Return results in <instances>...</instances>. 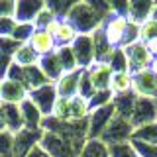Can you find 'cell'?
<instances>
[{
	"label": "cell",
	"mask_w": 157,
	"mask_h": 157,
	"mask_svg": "<svg viewBox=\"0 0 157 157\" xmlns=\"http://www.w3.org/2000/svg\"><path fill=\"white\" fill-rule=\"evenodd\" d=\"M65 20H69V22L75 26V29L78 32V36H81V33L96 32V29L100 28L104 16H102L94 6H90L86 0H81L78 4H75V6L69 10V14L65 16Z\"/></svg>",
	"instance_id": "obj_1"
},
{
	"label": "cell",
	"mask_w": 157,
	"mask_h": 157,
	"mask_svg": "<svg viewBox=\"0 0 157 157\" xmlns=\"http://www.w3.org/2000/svg\"><path fill=\"white\" fill-rule=\"evenodd\" d=\"M6 78H12V81L24 85L28 88V92H32V90H36V88H39V86H43V85L49 82L37 65H33V67H20V65H16V63L10 65L8 73H6Z\"/></svg>",
	"instance_id": "obj_2"
},
{
	"label": "cell",
	"mask_w": 157,
	"mask_h": 157,
	"mask_svg": "<svg viewBox=\"0 0 157 157\" xmlns=\"http://www.w3.org/2000/svg\"><path fill=\"white\" fill-rule=\"evenodd\" d=\"M132 134H134V126L128 118H122L114 114V118L110 120V124L106 126V130L102 132L100 141L110 147V145H118V144H128L132 140Z\"/></svg>",
	"instance_id": "obj_3"
},
{
	"label": "cell",
	"mask_w": 157,
	"mask_h": 157,
	"mask_svg": "<svg viewBox=\"0 0 157 157\" xmlns=\"http://www.w3.org/2000/svg\"><path fill=\"white\" fill-rule=\"evenodd\" d=\"M39 147H41L49 157H81V151H78L75 145L69 144L65 137L53 134V132H43Z\"/></svg>",
	"instance_id": "obj_4"
},
{
	"label": "cell",
	"mask_w": 157,
	"mask_h": 157,
	"mask_svg": "<svg viewBox=\"0 0 157 157\" xmlns=\"http://www.w3.org/2000/svg\"><path fill=\"white\" fill-rule=\"evenodd\" d=\"M128 26H130V20L124 16H116V14H108V16L102 20L100 29L106 36L108 43L112 47H122L124 45V37L128 32Z\"/></svg>",
	"instance_id": "obj_5"
},
{
	"label": "cell",
	"mask_w": 157,
	"mask_h": 157,
	"mask_svg": "<svg viewBox=\"0 0 157 157\" xmlns=\"http://www.w3.org/2000/svg\"><path fill=\"white\" fill-rule=\"evenodd\" d=\"M126 51V57H128V69H130L132 75L136 73H141V71H149L151 63H153V55L147 51L145 43L144 41H136L128 47H122Z\"/></svg>",
	"instance_id": "obj_6"
},
{
	"label": "cell",
	"mask_w": 157,
	"mask_h": 157,
	"mask_svg": "<svg viewBox=\"0 0 157 157\" xmlns=\"http://www.w3.org/2000/svg\"><path fill=\"white\" fill-rule=\"evenodd\" d=\"M130 122L134 128L157 122V98H136Z\"/></svg>",
	"instance_id": "obj_7"
},
{
	"label": "cell",
	"mask_w": 157,
	"mask_h": 157,
	"mask_svg": "<svg viewBox=\"0 0 157 157\" xmlns=\"http://www.w3.org/2000/svg\"><path fill=\"white\" fill-rule=\"evenodd\" d=\"M41 137L43 130H28V128L14 134V157H28L39 145Z\"/></svg>",
	"instance_id": "obj_8"
},
{
	"label": "cell",
	"mask_w": 157,
	"mask_h": 157,
	"mask_svg": "<svg viewBox=\"0 0 157 157\" xmlns=\"http://www.w3.org/2000/svg\"><path fill=\"white\" fill-rule=\"evenodd\" d=\"M28 96L32 98V102L39 108V112L43 114V118L53 114V106H55V102L59 98L57 96V88H55V85H51V82H47V85L32 90Z\"/></svg>",
	"instance_id": "obj_9"
},
{
	"label": "cell",
	"mask_w": 157,
	"mask_h": 157,
	"mask_svg": "<svg viewBox=\"0 0 157 157\" xmlns=\"http://www.w3.org/2000/svg\"><path fill=\"white\" fill-rule=\"evenodd\" d=\"M132 92L136 98H157V77L151 71L132 75Z\"/></svg>",
	"instance_id": "obj_10"
},
{
	"label": "cell",
	"mask_w": 157,
	"mask_h": 157,
	"mask_svg": "<svg viewBox=\"0 0 157 157\" xmlns=\"http://www.w3.org/2000/svg\"><path fill=\"white\" fill-rule=\"evenodd\" d=\"M114 114H116V110L112 104L98 108V110H92L90 116H88V140H100L102 132L106 130V126L110 124Z\"/></svg>",
	"instance_id": "obj_11"
},
{
	"label": "cell",
	"mask_w": 157,
	"mask_h": 157,
	"mask_svg": "<svg viewBox=\"0 0 157 157\" xmlns=\"http://www.w3.org/2000/svg\"><path fill=\"white\" fill-rule=\"evenodd\" d=\"M71 49L81 69H88L90 65H94V43H92L90 33H81L71 45Z\"/></svg>",
	"instance_id": "obj_12"
},
{
	"label": "cell",
	"mask_w": 157,
	"mask_h": 157,
	"mask_svg": "<svg viewBox=\"0 0 157 157\" xmlns=\"http://www.w3.org/2000/svg\"><path fill=\"white\" fill-rule=\"evenodd\" d=\"M85 71L90 78L94 90H110V81H112V75H114L110 63H94Z\"/></svg>",
	"instance_id": "obj_13"
},
{
	"label": "cell",
	"mask_w": 157,
	"mask_h": 157,
	"mask_svg": "<svg viewBox=\"0 0 157 157\" xmlns=\"http://www.w3.org/2000/svg\"><path fill=\"white\" fill-rule=\"evenodd\" d=\"M28 88L12 78H2V86H0V102L4 104H22L28 98Z\"/></svg>",
	"instance_id": "obj_14"
},
{
	"label": "cell",
	"mask_w": 157,
	"mask_h": 157,
	"mask_svg": "<svg viewBox=\"0 0 157 157\" xmlns=\"http://www.w3.org/2000/svg\"><path fill=\"white\" fill-rule=\"evenodd\" d=\"M45 8L43 0H16V14L14 20L18 24H33V20Z\"/></svg>",
	"instance_id": "obj_15"
},
{
	"label": "cell",
	"mask_w": 157,
	"mask_h": 157,
	"mask_svg": "<svg viewBox=\"0 0 157 157\" xmlns=\"http://www.w3.org/2000/svg\"><path fill=\"white\" fill-rule=\"evenodd\" d=\"M85 69H78V71H73V73H65L59 81L55 82V88H57V96L61 98H75L78 94V81H81V75Z\"/></svg>",
	"instance_id": "obj_16"
},
{
	"label": "cell",
	"mask_w": 157,
	"mask_h": 157,
	"mask_svg": "<svg viewBox=\"0 0 157 157\" xmlns=\"http://www.w3.org/2000/svg\"><path fill=\"white\" fill-rule=\"evenodd\" d=\"M28 43H29V47H32L39 57H45V55H49V53L57 51V41L49 36L45 29H36Z\"/></svg>",
	"instance_id": "obj_17"
},
{
	"label": "cell",
	"mask_w": 157,
	"mask_h": 157,
	"mask_svg": "<svg viewBox=\"0 0 157 157\" xmlns=\"http://www.w3.org/2000/svg\"><path fill=\"white\" fill-rule=\"evenodd\" d=\"M155 4H157V0H130V14H128V20H130L132 24L141 26L145 20L151 18Z\"/></svg>",
	"instance_id": "obj_18"
},
{
	"label": "cell",
	"mask_w": 157,
	"mask_h": 157,
	"mask_svg": "<svg viewBox=\"0 0 157 157\" xmlns=\"http://www.w3.org/2000/svg\"><path fill=\"white\" fill-rule=\"evenodd\" d=\"M37 67L41 69V73L45 75V78L51 82V85H55L59 78L65 75V71H63V65H61V61H59L57 53H49V55H45V57H39Z\"/></svg>",
	"instance_id": "obj_19"
},
{
	"label": "cell",
	"mask_w": 157,
	"mask_h": 157,
	"mask_svg": "<svg viewBox=\"0 0 157 157\" xmlns=\"http://www.w3.org/2000/svg\"><path fill=\"white\" fill-rule=\"evenodd\" d=\"M20 110H22L24 128H28V130H41L43 114L39 112V108L32 102V98H29V96L22 102V104H20Z\"/></svg>",
	"instance_id": "obj_20"
},
{
	"label": "cell",
	"mask_w": 157,
	"mask_h": 157,
	"mask_svg": "<svg viewBox=\"0 0 157 157\" xmlns=\"http://www.w3.org/2000/svg\"><path fill=\"white\" fill-rule=\"evenodd\" d=\"M90 36H92V43H94V63H108L116 47H112L110 43H108V39H106L104 33H102L100 28H98L96 32H92Z\"/></svg>",
	"instance_id": "obj_21"
},
{
	"label": "cell",
	"mask_w": 157,
	"mask_h": 157,
	"mask_svg": "<svg viewBox=\"0 0 157 157\" xmlns=\"http://www.w3.org/2000/svg\"><path fill=\"white\" fill-rule=\"evenodd\" d=\"M2 110H4V122H6V130L12 134L24 130V120H22V110L20 104H4L2 102Z\"/></svg>",
	"instance_id": "obj_22"
},
{
	"label": "cell",
	"mask_w": 157,
	"mask_h": 157,
	"mask_svg": "<svg viewBox=\"0 0 157 157\" xmlns=\"http://www.w3.org/2000/svg\"><path fill=\"white\" fill-rule=\"evenodd\" d=\"M12 63H16L20 67H33L39 63V55L29 47V43H22L12 55Z\"/></svg>",
	"instance_id": "obj_23"
},
{
	"label": "cell",
	"mask_w": 157,
	"mask_h": 157,
	"mask_svg": "<svg viewBox=\"0 0 157 157\" xmlns=\"http://www.w3.org/2000/svg\"><path fill=\"white\" fill-rule=\"evenodd\" d=\"M134 104H136V94L134 92H128V94H118L112 100V106H114L116 114L122 118H132V112H134Z\"/></svg>",
	"instance_id": "obj_24"
},
{
	"label": "cell",
	"mask_w": 157,
	"mask_h": 157,
	"mask_svg": "<svg viewBox=\"0 0 157 157\" xmlns=\"http://www.w3.org/2000/svg\"><path fill=\"white\" fill-rule=\"evenodd\" d=\"M78 37V32L75 29L69 20L63 18L61 20V28H59L57 36H55V41H57V47H71L75 43V39Z\"/></svg>",
	"instance_id": "obj_25"
},
{
	"label": "cell",
	"mask_w": 157,
	"mask_h": 157,
	"mask_svg": "<svg viewBox=\"0 0 157 157\" xmlns=\"http://www.w3.org/2000/svg\"><path fill=\"white\" fill-rule=\"evenodd\" d=\"M110 92L114 96L132 92V73H114L110 81Z\"/></svg>",
	"instance_id": "obj_26"
},
{
	"label": "cell",
	"mask_w": 157,
	"mask_h": 157,
	"mask_svg": "<svg viewBox=\"0 0 157 157\" xmlns=\"http://www.w3.org/2000/svg\"><path fill=\"white\" fill-rule=\"evenodd\" d=\"M132 140H137V141H145V144L157 145V122H153V124H145V126H140V128H134Z\"/></svg>",
	"instance_id": "obj_27"
},
{
	"label": "cell",
	"mask_w": 157,
	"mask_h": 157,
	"mask_svg": "<svg viewBox=\"0 0 157 157\" xmlns=\"http://www.w3.org/2000/svg\"><path fill=\"white\" fill-rule=\"evenodd\" d=\"M71 120H86L90 116V106H88V100L82 96H75L71 98Z\"/></svg>",
	"instance_id": "obj_28"
},
{
	"label": "cell",
	"mask_w": 157,
	"mask_h": 157,
	"mask_svg": "<svg viewBox=\"0 0 157 157\" xmlns=\"http://www.w3.org/2000/svg\"><path fill=\"white\" fill-rule=\"evenodd\" d=\"M81 157H110V149L100 140H88L86 145L82 147Z\"/></svg>",
	"instance_id": "obj_29"
},
{
	"label": "cell",
	"mask_w": 157,
	"mask_h": 157,
	"mask_svg": "<svg viewBox=\"0 0 157 157\" xmlns=\"http://www.w3.org/2000/svg\"><path fill=\"white\" fill-rule=\"evenodd\" d=\"M55 53H57V57H59V61H61L63 71L65 73H73V71H78V69H81L71 47H57Z\"/></svg>",
	"instance_id": "obj_30"
},
{
	"label": "cell",
	"mask_w": 157,
	"mask_h": 157,
	"mask_svg": "<svg viewBox=\"0 0 157 157\" xmlns=\"http://www.w3.org/2000/svg\"><path fill=\"white\" fill-rule=\"evenodd\" d=\"M43 2H45V6L51 10L57 18L63 20L69 14V10L75 6V4H78L81 0H43Z\"/></svg>",
	"instance_id": "obj_31"
},
{
	"label": "cell",
	"mask_w": 157,
	"mask_h": 157,
	"mask_svg": "<svg viewBox=\"0 0 157 157\" xmlns=\"http://www.w3.org/2000/svg\"><path fill=\"white\" fill-rule=\"evenodd\" d=\"M110 67L114 73H130V69H128V57H126V51L122 47H116L114 53H112L110 57Z\"/></svg>",
	"instance_id": "obj_32"
},
{
	"label": "cell",
	"mask_w": 157,
	"mask_h": 157,
	"mask_svg": "<svg viewBox=\"0 0 157 157\" xmlns=\"http://www.w3.org/2000/svg\"><path fill=\"white\" fill-rule=\"evenodd\" d=\"M112 100H114V94H112L110 90H96L92 98L88 100V106H90V112L92 110H98V108H104L108 104H112Z\"/></svg>",
	"instance_id": "obj_33"
},
{
	"label": "cell",
	"mask_w": 157,
	"mask_h": 157,
	"mask_svg": "<svg viewBox=\"0 0 157 157\" xmlns=\"http://www.w3.org/2000/svg\"><path fill=\"white\" fill-rule=\"evenodd\" d=\"M53 118H57V120L61 122H67L71 120V102H69V98H57L55 106H53Z\"/></svg>",
	"instance_id": "obj_34"
},
{
	"label": "cell",
	"mask_w": 157,
	"mask_h": 157,
	"mask_svg": "<svg viewBox=\"0 0 157 157\" xmlns=\"http://www.w3.org/2000/svg\"><path fill=\"white\" fill-rule=\"evenodd\" d=\"M33 32H36L33 24H18L16 29H14V33H12V39L22 45V43H28L29 41V37L33 36Z\"/></svg>",
	"instance_id": "obj_35"
},
{
	"label": "cell",
	"mask_w": 157,
	"mask_h": 157,
	"mask_svg": "<svg viewBox=\"0 0 157 157\" xmlns=\"http://www.w3.org/2000/svg\"><path fill=\"white\" fill-rule=\"evenodd\" d=\"M149 39H157V20L149 18L140 26V41H149Z\"/></svg>",
	"instance_id": "obj_36"
},
{
	"label": "cell",
	"mask_w": 157,
	"mask_h": 157,
	"mask_svg": "<svg viewBox=\"0 0 157 157\" xmlns=\"http://www.w3.org/2000/svg\"><path fill=\"white\" fill-rule=\"evenodd\" d=\"M0 157H14V134L0 132Z\"/></svg>",
	"instance_id": "obj_37"
},
{
	"label": "cell",
	"mask_w": 157,
	"mask_h": 157,
	"mask_svg": "<svg viewBox=\"0 0 157 157\" xmlns=\"http://www.w3.org/2000/svg\"><path fill=\"white\" fill-rule=\"evenodd\" d=\"M130 145L134 147V151L140 157H157V145L145 144V141H137V140H130Z\"/></svg>",
	"instance_id": "obj_38"
},
{
	"label": "cell",
	"mask_w": 157,
	"mask_h": 157,
	"mask_svg": "<svg viewBox=\"0 0 157 157\" xmlns=\"http://www.w3.org/2000/svg\"><path fill=\"white\" fill-rule=\"evenodd\" d=\"M55 18H57V16H55V14H53L47 6H45V8H43L41 12H39L37 16H36V20H33V28H36V29H45V28H47V26H49V24H51Z\"/></svg>",
	"instance_id": "obj_39"
},
{
	"label": "cell",
	"mask_w": 157,
	"mask_h": 157,
	"mask_svg": "<svg viewBox=\"0 0 157 157\" xmlns=\"http://www.w3.org/2000/svg\"><path fill=\"white\" fill-rule=\"evenodd\" d=\"M94 92H96V90H94V86H92V82H90V78H88L86 71H82L81 81H78V96H82V98H86V100H90Z\"/></svg>",
	"instance_id": "obj_40"
},
{
	"label": "cell",
	"mask_w": 157,
	"mask_h": 157,
	"mask_svg": "<svg viewBox=\"0 0 157 157\" xmlns=\"http://www.w3.org/2000/svg\"><path fill=\"white\" fill-rule=\"evenodd\" d=\"M108 149H110V157H140V155L134 151V147L130 145V141H128V144L110 145Z\"/></svg>",
	"instance_id": "obj_41"
},
{
	"label": "cell",
	"mask_w": 157,
	"mask_h": 157,
	"mask_svg": "<svg viewBox=\"0 0 157 157\" xmlns=\"http://www.w3.org/2000/svg\"><path fill=\"white\" fill-rule=\"evenodd\" d=\"M108 6H110V12L116 16L128 18L130 14V0H108Z\"/></svg>",
	"instance_id": "obj_42"
},
{
	"label": "cell",
	"mask_w": 157,
	"mask_h": 157,
	"mask_svg": "<svg viewBox=\"0 0 157 157\" xmlns=\"http://www.w3.org/2000/svg\"><path fill=\"white\" fill-rule=\"evenodd\" d=\"M18 22L14 18H0V39L4 37H12L14 29H16Z\"/></svg>",
	"instance_id": "obj_43"
},
{
	"label": "cell",
	"mask_w": 157,
	"mask_h": 157,
	"mask_svg": "<svg viewBox=\"0 0 157 157\" xmlns=\"http://www.w3.org/2000/svg\"><path fill=\"white\" fill-rule=\"evenodd\" d=\"M16 0H0V18H14Z\"/></svg>",
	"instance_id": "obj_44"
},
{
	"label": "cell",
	"mask_w": 157,
	"mask_h": 157,
	"mask_svg": "<svg viewBox=\"0 0 157 157\" xmlns=\"http://www.w3.org/2000/svg\"><path fill=\"white\" fill-rule=\"evenodd\" d=\"M59 28H61V18H55L53 20L51 24H49V26L45 28V32L49 33V36H51L53 39H55V36H57V32H59Z\"/></svg>",
	"instance_id": "obj_45"
},
{
	"label": "cell",
	"mask_w": 157,
	"mask_h": 157,
	"mask_svg": "<svg viewBox=\"0 0 157 157\" xmlns=\"http://www.w3.org/2000/svg\"><path fill=\"white\" fill-rule=\"evenodd\" d=\"M144 43H145L147 51H149L153 57H157V39H149V41H144Z\"/></svg>",
	"instance_id": "obj_46"
},
{
	"label": "cell",
	"mask_w": 157,
	"mask_h": 157,
	"mask_svg": "<svg viewBox=\"0 0 157 157\" xmlns=\"http://www.w3.org/2000/svg\"><path fill=\"white\" fill-rule=\"evenodd\" d=\"M28 157H49V155H47V153H45V151H43V149H41V147H39V145H37V147H36V149H33V151H32V153H29Z\"/></svg>",
	"instance_id": "obj_47"
},
{
	"label": "cell",
	"mask_w": 157,
	"mask_h": 157,
	"mask_svg": "<svg viewBox=\"0 0 157 157\" xmlns=\"http://www.w3.org/2000/svg\"><path fill=\"white\" fill-rule=\"evenodd\" d=\"M0 132H8V130H6V122H4V110H2V102H0Z\"/></svg>",
	"instance_id": "obj_48"
},
{
	"label": "cell",
	"mask_w": 157,
	"mask_h": 157,
	"mask_svg": "<svg viewBox=\"0 0 157 157\" xmlns=\"http://www.w3.org/2000/svg\"><path fill=\"white\" fill-rule=\"evenodd\" d=\"M149 71H151V73H153V75L157 77V57L153 59V63H151V67H149Z\"/></svg>",
	"instance_id": "obj_49"
},
{
	"label": "cell",
	"mask_w": 157,
	"mask_h": 157,
	"mask_svg": "<svg viewBox=\"0 0 157 157\" xmlns=\"http://www.w3.org/2000/svg\"><path fill=\"white\" fill-rule=\"evenodd\" d=\"M151 18L157 20V4H155V8H153V14H151Z\"/></svg>",
	"instance_id": "obj_50"
},
{
	"label": "cell",
	"mask_w": 157,
	"mask_h": 157,
	"mask_svg": "<svg viewBox=\"0 0 157 157\" xmlns=\"http://www.w3.org/2000/svg\"><path fill=\"white\" fill-rule=\"evenodd\" d=\"M0 86H2V78H0Z\"/></svg>",
	"instance_id": "obj_51"
}]
</instances>
